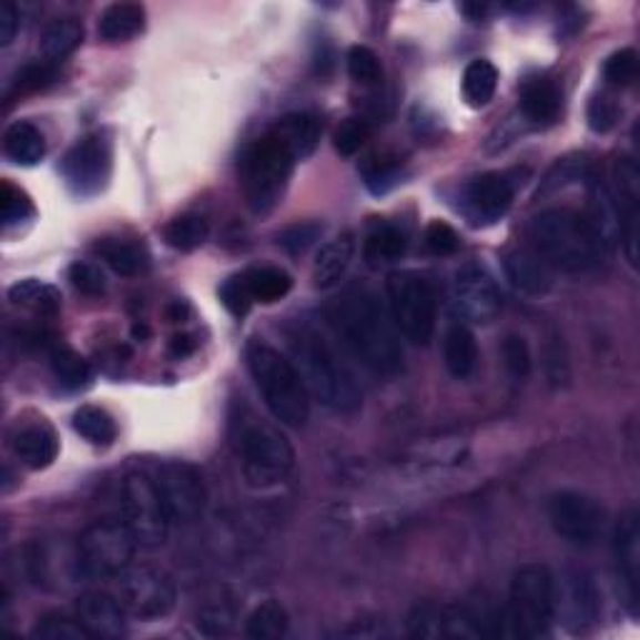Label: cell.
I'll use <instances>...</instances> for the list:
<instances>
[{"mask_svg":"<svg viewBox=\"0 0 640 640\" xmlns=\"http://www.w3.org/2000/svg\"><path fill=\"white\" fill-rule=\"evenodd\" d=\"M460 13L468 18V21L478 23V21H486V16L490 13V6L486 3H460Z\"/></svg>","mask_w":640,"mask_h":640,"instance_id":"cell-56","label":"cell"},{"mask_svg":"<svg viewBox=\"0 0 640 640\" xmlns=\"http://www.w3.org/2000/svg\"><path fill=\"white\" fill-rule=\"evenodd\" d=\"M245 360H248L255 388H258L273 418L291 428L305 426L311 418V393L305 388L295 363L263 341L248 343Z\"/></svg>","mask_w":640,"mask_h":640,"instance_id":"cell-4","label":"cell"},{"mask_svg":"<svg viewBox=\"0 0 640 640\" xmlns=\"http://www.w3.org/2000/svg\"><path fill=\"white\" fill-rule=\"evenodd\" d=\"M353 255H356V241H353L351 233H343L338 238L323 245L313 263L315 288L328 291L333 285H338L343 281V275L351 268Z\"/></svg>","mask_w":640,"mask_h":640,"instance_id":"cell-24","label":"cell"},{"mask_svg":"<svg viewBox=\"0 0 640 640\" xmlns=\"http://www.w3.org/2000/svg\"><path fill=\"white\" fill-rule=\"evenodd\" d=\"M530 241H534V251L550 268L573 275L596 271L608 255L588 228L583 213L568 209L538 213L530 223Z\"/></svg>","mask_w":640,"mask_h":640,"instance_id":"cell-3","label":"cell"},{"mask_svg":"<svg viewBox=\"0 0 640 640\" xmlns=\"http://www.w3.org/2000/svg\"><path fill=\"white\" fill-rule=\"evenodd\" d=\"M426 248L433 255H453L460 248V235L446 221H433L426 228Z\"/></svg>","mask_w":640,"mask_h":640,"instance_id":"cell-51","label":"cell"},{"mask_svg":"<svg viewBox=\"0 0 640 640\" xmlns=\"http://www.w3.org/2000/svg\"><path fill=\"white\" fill-rule=\"evenodd\" d=\"M560 108H563V93L553 81L546 78H536L528 81L520 91V113L528 123L534 125H550L558 121Z\"/></svg>","mask_w":640,"mask_h":640,"instance_id":"cell-25","label":"cell"},{"mask_svg":"<svg viewBox=\"0 0 640 640\" xmlns=\"http://www.w3.org/2000/svg\"><path fill=\"white\" fill-rule=\"evenodd\" d=\"M148 336H151V331H148V326H133V338L135 341H145Z\"/></svg>","mask_w":640,"mask_h":640,"instance_id":"cell-57","label":"cell"},{"mask_svg":"<svg viewBox=\"0 0 640 640\" xmlns=\"http://www.w3.org/2000/svg\"><path fill=\"white\" fill-rule=\"evenodd\" d=\"M35 638L43 640H91V630H88L81 618H68L61 613L45 616L41 623L33 628Z\"/></svg>","mask_w":640,"mask_h":640,"instance_id":"cell-41","label":"cell"},{"mask_svg":"<svg viewBox=\"0 0 640 640\" xmlns=\"http://www.w3.org/2000/svg\"><path fill=\"white\" fill-rule=\"evenodd\" d=\"M504 363H506V370L514 378H526L528 376L530 366H534V360H530V348H528L526 338L508 336L504 341Z\"/></svg>","mask_w":640,"mask_h":640,"instance_id":"cell-52","label":"cell"},{"mask_svg":"<svg viewBox=\"0 0 640 640\" xmlns=\"http://www.w3.org/2000/svg\"><path fill=\"white\" fill-rule=\"evenodd\" d=\"M48 358H51V370L55 380L61 383L65 390H85L91 386L93 380V368L88 366V360L78 356L73 348L61 346V343H55V346L48 351Z\"/></svg>","mask_w":640,"mask_h":640,"instance_id":"cell-33","label":"cell"},{"mask_svg":"<svg viewBox=\"0 0 640 640\" xmlns=\"http://www.w3.org/2000/svg\"><path fill=\"white\" fill-rule=\"evenodd\" d=\"M33 215H35V205L31 201V195L6 181L3 191H0V219H3L6 228H13V225L31 221Z\"/></svg>","mask_w":640,"mask_h":640,"instance_id":"cell-40","label":"cell"},{"mask_svg":"<svg viewBox=\"0 0 640 640\" xmlns=\"http://www.w3.org/2000/svg\"><path fill=\"white\" fill-rule=\"evenodd\" d=\"M68 281H71L73 288L83 295H101L105 293V278L101 268H95L93 263L78 261L68 271Z\"/></svg>","mask_w":640,"mask_h":640,"instance_id":"cell-50","label":"cell"},{"mask_svg":"<svg viewBox=\"0 0 640 640\" xmlns=\"http://www.w3.org/2000/svg\"><path fill=\"white\" fill-rule=\"evenodd\" d=\"M93 251L108 268L118 275H125V278H135V275L151 268V255H148L141 243L125 238H101L93 245Z\"/></svg>","mask_w":640,"mask_h":640,"instance_id":"cell-26","label":"cell"},{"mask_svg":"<svg viewBox=\"0 0 640 640\" xmlns=\"http://www.w3.org/2000/svg\"><path fill=\"white\" fill-rule=\"evenodd\" d=\"M123 524L131 528L141 548H161L169 540L171 516L163 506L155 478L148 473H131L123 480Z\"/></svg>","mask_w":640,"mask_h":640,"instance_id":"cell-10","label":"cell"},{"mask_svg":"<svg viewBox=\"0 0 640 640\" xmlns=\"http://www.w3.org/2000/svg\"><path fill=\"white\" fill-rule=\"evenodd\" d=\"M11 446L13 456L31 470H45L48 466H53L58 450H61L55 430L43 420L18 428Z\"/></svg>","mask_w":640,"mask_h":640,"instance_id":"cell-22","label":"cell"},{"mask_svg":"<svg viewBox=\"0 0 640 640\" xmlns=\"http://www.w3.org/2000/svg\"><path fill=\"white\" fill-rule=\"evenodd\" d=\"M221 303L225 305V311L235 315V318H245V315L251 313L255 301L248 285H245L243 275H235V278H228L221 285Z\"/></svg>","mask_w":640,"mask_h":640,"instance_id":"cell-48","label":"cell"},{"mask_svg":"<svg viewBox=\"0 0 640 640\" xmlns=\"http://www.w3.org/2000/svg\"><path fill=\"white\" fill-rule=\"evenodd\" d=\"M8 301L18 305V308L43 315V318H53V315H58L63 308V298H61V293H58V288L38 278H26L11 285V291H8Z\"/></svg>","mask_w":640,"mask_h":640,"instance_id":"cell-30","label":"cell"},{"mask_svg":"<svg viewBox=\"0 0 640 640\" xmlns=\"http://www.w3.org/2000/svg\"><path fill=\"white\" fill-rule=\"evenodd\" d=\"M528 171H494L473 179L463 189L460 209L473 225H494L510 211L516 191L524 185Z\"/></svg>","mask_w":640,"mask_h":640,"instance_id":"cell-13","label":"cell"},{"mask_svg":"<svg viewBox=\"0 0 640 640\" xmlns=\"http://www.w3.org/2000/svg\"><path fill=\"white\" fill-rule=\"evenodd\" d=\"M18 28H21V16H18V8L13 3L0 6V45H11L18 35Z\"/></svg>","mask_w":640,"mask_h":640,"instance_id":"cell-54","label":"cell"},{"mask_svg":"<svg viewBox=\"0 0 640 640\" xmlns=\"http://www.w3.org/2000/svg\"><path fill=\"white\" fill-rule=\"evenodd\" d=\"M556 613H560L563 626L570 633H583L596 626L600 616V596L593 578L583 570H573L556 586Z\"/></svg>","mask_w":640,"mask_h":640,"instance_id":"cell-17","label":"cell"},{"mask_svg":"<svg viewBox=\"0 0 640 640\" xmlns=\"http://www.w3.org/2000/svg\"><path fill=\"white\" fill-rule=\"evenodd\" d=\"M328 321L353 356L378 376H393L403 368L400 333L376 293L351 288L333 301Z\"/></svg>","mask_w":640,"mask_h":640,"instance_id":"cell-1","label":"cell"},{"mask_svg":"<svg viewBox=\"0 0 640 640\" xmlns=\"http://www.w3.org/2000/svg\"><path fill=\"white\" fill-rule=\"evenodd\" d=\"M348 73L360 85H373L380 81L383 68L378 55L366 45H353L348 51Z\"/></svg>","mask_w":640,"mask_h":640,"instance_id":"cell-45","label":"cell"},{"mask_svg":"<svg viewBox=\"0 0 640 640\" xmlns=\"http://www.w3.org/2000/svg\"><path fill=\"white\" fill-rule=\"evenodd\" d=\"M55 63H28L23 65L21 71H18L16 81H13V91L16 93H35V91H43V88L51 85L55 81Z\"/></svg>","mask_w":640,"mask_h":640,"instance_id":"cell-46","label":"cell"},{"mask_svg":"<svg viewBox=\"0 0 640 640\" xmlns=\"http://www.w3.org/2000/svg\"><path fill=\"white\" fill-rule=\"evenodd\" d=\"M593 179V163H590L588 153H568L550 165L548 173L544 175L538 189V199L553 195L558 191H566L570 185L588 183Z\"/></svg>","mask_w":640,"mask_h":640,"instance_id":"cell-29","label":"cell"},{"mask_svg":"<svg viewBox=\"0 0 640 640\" xmlns=\"http://www.w3.org/2000/svg\"><path fill=\"white\" fill-rule=\"evenodd\" d=\"M321 233H323L321 223H295L278 235V245L288 255H303L321 238Z\"/></svg>","mask_w":640,"mask_h":640,"instance_id":"cell-47","label":"cell"},{"mask_svg":"<svg viewBox=\"0 0 640 640\" xmlns=\"http://www.w3.org/2000/svg\"><path fill=\"white\" fill-rule=\"evenodd\" d=\"M293 169L295 158L271 133L245 148L241 155V185L245 203L255 215H268L278 209Z\"/></svg>","mask_w":640,"mask_h":640,"instance_id":"cell-6","label":"cell"},{"mask_svg":"<svg viewBox=\"0 0 640 640\" xmlns=\"http://www.w3.org/2000/svg\"><path fill=\"white\" fill-rule=\"evenodd\" d=\"M388 313L398 333L413 346H426L436 333L438 298L426 275L396 271L386 281Z\"/></svg>","mask_w":640,"mask_h":640,"instance_id":"cell-8","label":"cell"},{"mask_svg":"<svg viewBox=\"0 0 640 640\" xmlns=\"http://www.w3.org/2000/svg\"><path fill=\"white\" fill-rule=\"evenodd\" d=\"M613 550L620 578V593L630 613H638V590H640V518L638 510L618 520L613 530Z\"/></svg>","mask_w":640,"mask_h":640,"instance_id":"cell-18","label":"cell"},{"mask_svg":"<svg viewBox=\"0 0 640 640\" xmlns=\"http://www.w3.org/2000/svg\"><path fill=\"white\" fill-rule=\"evenodd\" d=\"M408 251L406 233L396 225H380L373 233H368L366 243H363V258L370 268H383V265L398 263Z\"/></svg>","mask_w":640,"mask_h":640,"instance_id":"cell-32","label":"cell"},{"mask_svg":"<svg viewBox=\"0 0 640 640\" xmlns=\"http://www.w3.org/2000/svg\"><path fill=\"white\" fill-rule=\"evenodd\" d=\"M504 271L516 291L526 295H546L553 288L550 265L534 248H514L504 255Z\"/></svg>","mask_w":640,"mask_h":640,"instance_id":"cell-21","label":"cell"},{"mask_svg":"<svg viewBox=\"0 0 640 640\" xmlns=\"http://www.w3.org/2000/svg\"><path fill=\"white\" fill-rule=\"evenodd\" d=\"M548 520L556 536L576 548H593L606 530V510L578 490H560L550 498Z\"/></svg>","mask_w":640,"mask_h":640,"instance_id":"cell-12","label":"cell"},{"mask_svg":"<svg viewBox=\"0 0 640 640\" xmlns=\"http://www.w3.org/2000/svg\"><path fill=\"white\" fill-rule=\"evenodd\" d=\"M115 598L121 600L131 618L158 620L171 613L179 593L165 570L153 566H128L115 578Z\"/></svg>","mask_w":640,"mask_h":640,"instance_id":"cell-11","label":"cell"},{"mask_svg":"<svg viewBox=\"0 0 640 640\" xmlns=\"http://www.w3.org/2000/svg\"><path fill=\"white\" fill-rule=\"evenodd\" d=\"M268 133L295 158V163H298L315 153V148L321 143L323 128L318 118L311 113H291L283 115Z\"/></svg>","mask_w":640,"mask_h":640,"instance_id":"cell-23","label":"cell"},{"mask_svg":"<svg viewBox=\"0 0 640 640\" xmlns=\"http://www.w3.org/2000/svg\"><path fill=\"white\" fill-rule=\"evenodd\" d=\"M603 78L608 85L628 88L638 78V53L633 48H620L603 65Z\"/></svg>","mask_w":640,"mask_h":640,"instance_id":"cell-44","label":"cell"},{"mask_svg":"<svg viewBox=\"0 0 640 640\" xmlns=\"http://www.w3.org/2000/svg\"><path fill=\"white\" fill-rule=\"evenodd\" d=\"M443 358H446V368L453 378H468L478 363V343L473 331L460 323L450 326L443 341Z\"/></svg>","mask_w":640,"mask_h":640,"instance_id":"cell-31","label":"cell"},{"mask_svg":"<svg viewBox=\"0 0 640 640\" xmlns=\"http://www.w3.org/2000/svg\"><path fill=\"white\" fill-rule=\"evenodd\" d=\"M155 486L161 490L163 506L171 524H193L205 510V484L201 470L185 460H169L158 468Z\"/></svg>","mask_w":640,"mask_h":640,"instance_id":"cell-15","label":"cell"},{"mask_svg":"<svg viewBox=\"0 0 640 640\" xmlns=\"http://www.w3.org/2000/svg\"><path fill=\"white\" fill-rule=\"evenodd\" d=\"M363 181H366L370 193H388L393 185H398L400 181L398 158H380V161L376 155L368 158L366 165H363Z\"/></svg>","mask_w":640,"mask_h":640,"instance_id":"cell-42","label":"cell"},{"mask_svg":"<svg viewBox=\"0 0 640 640\" xmlns=\"http://www.w3.org/2000/svg\"><path fill=\"white\" fill-rule=\"evenodd\" d=\"M583 219L606 253L616 251L623 241V221H620V211L613 193H610V185L596 179L588 181V205Z\"/></svg>","mask_w":640,"mask_h":640,"instance_id":"cell-19","label":"cell"},{"mask_svg":"<svg viewBox=\"0 0 640 640\" xmlns=\"http://www.w3.org/2000/svg\"><path fill=\"white\" fill-rule=\"evenodd\" d=\"M78 618L93 638H121L128 628V613L115 596L91 590L78 598Z\"/></svg>","mask_w":640,"mask_h":640,"instance_id":"cell-20","label":"cell"},{"mask_svg":"<svg viewBox=\"0 0 640 640\" xmlns=\"http://www.w3.org/2000/svg\"><path fill=\"white\" fill-rule=\"evenodd\" d=\"M453 305H456L460 318L486 326L504 311V295H500L494 275L484 265L468 263L463 265L456 273V281H453Z\"/></svg>","mask_w":640,"mask_h":640,"instance_id":"cell-16","label":"cell"},{"mask_svg":"<svg viewBox=\"0 0 640 640\" xmlns=\"http://www.w3.org/2000/svg\"><path fill=\"white\" fill-rule=\"evenodd\" d=\"M3 151L11 163L31 169L45 158V135L33 123L18 121L3 135Z\"/></svg>","mask_w":640,"mask_h":640,"instance_id":"cell-28","label":"cell"},{"mask_svg":"<svg viewBox=\"0 0 640 640\" xmlns=\"http://www.w3.org/2000/svg\"><path fill=\"white\" fill-rule=\"evenodd\" d=\"M145 28V11L138 3H113L108 6L101 21H98V35L105 43H128L141 35Z\"/></svg>","mask_w":640,"mask_h":640,"instance_id":"cell-27","label":"cell"},{"mask_svg":"<svg viewBox=\"0 0 640 640\" xmlns=\"http://www.w3.org/2000/svg\"><path fill=\"white\" fill-rule=\"evenodd\" d=\"M620 105L610 95H596L588 103V125L596 133H608L618 125Z\"/></svg>","mask_w":640,"mask_h":640,"instance_id":"cell-49","label":"cell"},{"mask_svg":"<svg viewBox=\"0 0 640 640\" xmlns=\"http://www.w3.org/2000/svg\"><path fill=\"white\" fill-rule=\"evenodd\" d=\"M233 446L238 453L243 476L253 488H273L291 476L295 450L281 428L271 426L248 408L233 416Z\"/></svg>","mask_w":640,"mask_h":640,"instance_id":"cell-5","label":"cell"},{"mask_svg":"<svg viewBox=\"0 0 640 640\" xmlns=\"http://www.w3.org/2000/svg\"><path fill=\"white\" fill-rule=\"evenodd\" d=\"M288 343L295 368H298L313 398L338 413H356L363 406V393L356 376L318 331L311 326H295L288 333Z\"/></svg>","mask_w":640,"mask_h":640,"instance_id":"cell-2","label":"cell"},{"mask_svg":"<svg viewBox=\"0 0 640 640\" xmlns=\"http://www.w3.org/2000/svg\"><path fill=\"white\" fill-rule=\"evenodd\" d=\"M163 235H165V243H169L171 248L181 251V253H191V251H199L201 245L209 241L211 225H209V221L203 219V215L185 213V215H179V219H173L169 225H165Z\"/></svg>","mask_w":640,"mask_h":640,"instance_id":"cell-37","label":"cell"},{"mask_svg":"<svg viewBox=\"0 0 640 640\" xmlns=\"http://www.w3.org/2000/svg\"><path fill=\"white\" fill-rule=\"evenodd\" d=\"M370 138V125L363 118H346L333 133V148L341 158H353Z\"/></svg>","mask_w":640,"mask_h":640,"instance_id":"cell-43","label":"cell"},{"mask_svg":"<svg viewBox=\"0 0 640 640\" xmlns=\"http://www.w3.org/2000/svg\"><path fill=\"white\" fill-rule=\"evenodd\" d=\"M498 91V68L486 61V58H478V61H470L466 65V73H463V95H466L468 105L473 108H486Z\"/></svg>","mask_w":640,"mask_h":640,"instance_id":"cell-35","label":"cell"},{"mask_svg":"<svg viewBox=\"0 0 640 640\" xmlns=\"http://www.w3.org/2000/svg\"><path fill=\"white\" fill-rule=\"evenodd\" d=\"M233 620H235V616L228 606H223V603L209 606L199 616V628L209 636H225V633H231Z\"/></svg>","mask_w":640,"mask_h":640,"instance_id":"cell-53","label":"cell"},{"mask_svg":"<svg viewBox=\"0 0 640 640\" xmlns=\"http://www.w3.org/2000/svg\"><path fill=\"white\" fill-rule=\"evenodd\" d=\"M243 278L255 303H278L293 288L291 275L283 268H273V265L253 268L248 273H243Z\"/></svg>","mask_w":640,"mask_h":640,"instance_id":"cell-36","label":"cell"},{"mask_svg":"<svg viewBox=\"0 0 640 640\" xmlns=\"http://www.w3.org/2000/svg\"><path fill=\"white\" fill-rule=\"evenodd\" d=\"M113 171L111 143L103 135H85L78 141L71 151L63 155L61 173L75 195L81 199H93L101 193Z\"/></svg>","mask_w":640,"mask_h":640,"instance_id":"cell-14","label":"cell"},{"mask_svg":"<svg viewBox=\"0 0 640 640\" xmlns=\"http://www.w3.org/2000/svg\"><path fill=\"white\" fill-rule=\"evenodd\" d=\"M506 620L520 638H544L556 620V578L544 563H526L510 583Z\"/></svg>","mask_w":640,"mask_h":640,"instance_id":"cell-7","label":"cell"},{"mask_svg":"<svg viewBox=\"0 0 640 640\" xmlns=\"http://www.w3.org/2000/svg\"><path fill=\"white\" fill-rule=\"evenodd\" d=\"M73 430L88 443H93V446H101V448L111 446L118 436V428H115V420L111 418V413L98 406L78 408L73 416Z\"/></svg>","mask_w":640,"mask_h":640,"instance_id":"cell-39","label":"cell"},{"mask_svg":"<svg viewBox=\"0 0 640 640\" xmlns=\"http://www.w3.org/2000/svg\"><path fill=\"white\" fill-rule=\"evenodd\" d=\"M83 43V23L75 18H58L43 31L41 51L48 63H58L78 51Z\"/></svg>","mask_w":640,"mask_h":640,"instance_id":"cell-34","label":"cell"},{"mask_svg":"<svg viewBox=\"0 0 640 640\" xmlns=\"http://www.w3.org/2000/svg\"><path fill=\"white\" fill-rule=\"evenodd\" d=\"M195 348H199V343L193 336H175L171 341V353L175 358H189Z\"/></svg>","mask_w":640,"mask_h":640,"instance_id":"cell-55","label":"cell"},{"mask_svg":"<svg viewBox=\"0 0 640 640\" xmlns=\"http://www.w3.org/2000/svg\"><path fill=\"white\" fill-rule=\"evenodd\" d=\"M135 538L121 520H98L78 540V570L91 580H115L133 566Z\"/></svg>","mask_w":640,"mask_h":640,"instance_id":"cell-9","label":"cell"},{"mask_svg":"<svg viewBox=\"0 0 640 640\" xmlns=\"http://www.w3.org/2000/svg\"><path fill=\"white\" fill-rule=\"evenodd\" d=\"M288 610L275 600H265L245 620V636L253 640H275L288 633Z\"/></svg>","mask_w":640,"mask_h":640,"instance_id":"cell-38","label":"cell"}]
</instances>
